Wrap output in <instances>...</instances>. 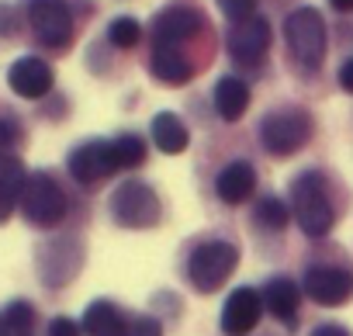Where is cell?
Masks as SVG:
<instances>
[{
    "label": "cell",
    "instance_id": "6da1fadb",
    "mask_svg": "<svg viewBox=\"0 0 353 336\" xmlns=\"http://www.w3.org/2000/svg\"><path fill=\"white\" fill-rule=\"evenodd\" d=\"M291 201H294V219H298L301 233L325 236L332 229L336 212H332V201L325 191V177L319 170H308L291 184Z\"/></svg>",
    "mask_w": 353,
    "mask_h": 336
},
{
    "label": "cell",
    "instance_id": "7a4b0ae2",
    "mask_svg": "<svg viewBox=\"0 0 353 336\" xmlns=\"http://www.w3.org/2000/svg\"><path fill=\"white\" fill-rule=\"evenodd\" d=\"M284 39L294 52V59L305 70H319L325 59V21L315 8H298L284 21Z\"/></svg>",
    "mask_w": 353,
    "mask_h": 336
},
{
    "label": "cell",
    "instance_id": "3957f363",
    "mask_svg": "<svg viewBox=\"0 0 353 336\" xmlns=\"http://www.w3.org/2000/svg\"><path fill=\"white\" fill-rule=\"evenodd\" d=\"M236 267H239V250L232 243H222V239L219 243H201L188 260V281L198 291L212 295L232 277Z\"/></svg>",
    "mask_w": 353,
    "mask_h": 336
},
{
    "label": "cell",
    "instance_id": "277c9868",
    "mask_svg": "<svg viewBox=\"0 0 353 336\" xmlns=\"http://www.w3.org/2000/svg\"><path fill=\"white\" fill-rule=\"evenodd\" d=\"M312 135V118L298 108H288V111H270L263 121H260V142L267 152L274 156H291L298 152Z\"/></svg>",
    "mask_w": 353,
    "mask_h": 336
},
{
    "label": "cell",
    "instance_id": "5b68a950",
    "mask_svg": "<svg viewBox=\"0 0 353 336\" xmlns=\"http://www.w3.org/2000/svg\"><path fill=\"white\" fill-rule=\"evenodd\" d=\"M111 215L125 229H152L159 222V198L149 184L128 181L111 195Z\"/></svg>",
    "mask_w": 353,
    "mask_h": 336
},
{
    "label": "cell",
    "instance_id": "8992f818",
    "mask_svg": "<svg viewBox=\"0 0 353 336\" xmlns=\"http://www.w3.org/2000/svg\"><path fill=\"white\" fill-rule=\"evenodd\" d=\"M21 212H25V219H28L32 226L49 229V226L63 222V215H66V195H63V188H59L49 174L39 170V174H32L28 184H25Z\"/></svg>",
    "mask_w": 353,
    "mask_h": 336
},
{
    "label": "cell",
    "instance_id": "52a82bcc",
    "mask_svg": "<svg viewBox=\"0 0 353 336\" xmlns=\"http://www.w3.org/2000/svg\"><path fill=\"white\" fill-rule=\"evenodd\" d=\"M28 21L42 46L66 49L73 42V14L66 0H28Z\"/></svg>",
    "mask_w": 353,
    "mask_h": 336
},
{
    "label": "cell",
    "instance_id": "ba28073f",
    "mask_svg": "<svg viewBox=\"0 0 353 336\" xmlns=\"http://www.w3.org/2000/svg\"><path fill=\"white\" fill-rule=\"evenodd\" d=\"M114 170H121L118 163V152H114V142H83L80 149H73L70 156V174L73 181L80 184H97L104 177H111Z\"/></svg>",
    "mask_w": 353,
    "mask_h": 336
},
{
    "label": "cell",
    "instance_id": "9c48e42d",
    "mask_svg": "<svg viewBox=\"0 0 353 336\" xmlns=\"http://www.w3.org/2000/svg\"><path fill=\"white\" fill-rule=\"evenodd\" d=\"M305 295L319 305H343L353 295V274L346 267L312 264L305 270Z\"/></svg>",
    "mask_w": 353,
    "mask_h": 336
},
{
    "label": "cell",
    "instance_id": "30bf717a",
    "mask_svg": "<svg viewBox=\"0 0 353 336\" xmlns=\"http://www.w3.org/2000/svg\"><path fill=\"white\" fill-rule=\"evenodd\" d=\"M270 49V25L263 18H250V21H239L232 32H229V56L236 63H246V66H256Z\"/></svg>",
    "mask_w": 353,
    "mask_h": 336
},
{
    "label": "cell",
    "instance_id": "8fae6325",
    "mask_svg": "<svg viewBox=\"0 0 353 336\" xmlns=\"http://www.w3.org/2000/svg\"><path fill=\"white\" fill-rule=\"evenodd\" d=\"M8 83L18 97H28V101H39L52 90V70L46 59L39 56H21L11 70H8Z\"/></svg>",
    "mask_w": 353,
    "mask_h": 336
},
{
    "label": "cell",
    "instance_id": "7c38bea8",
    "mask_svg": "<svg viewBox=\"0 0 353 336\" xmlns=\"http://www.w3.org/2000/svg\"><path fill=\"white\" fill-rule=\"evenodd\" d=\"M260 312H263V298L253 288H236L222 308V329L229 336H246L260 322Z\"/></svg>",
    "mask_w": 353,
    "mask_h": 336
},
{
    "label": "cell",
    "instance_id": "4fadbf2b",
    "mask_svg": "<svg viewBox=\"0 0 353 336\" xmlns=\"http://www.w3.org/2000/svg\"><path fill=\"white\" fill-rule=\"evenodd\" d=\"M201 25L205 21H201V14L194 8H166L163 14H156V25H152L156 46H181L191 35H198Z\"/></svg>",
    "mask_w": 353,
    "mask_h": 336
},
{
    "label": "cell",
    "instance_id": "5bb4252c",
    "mask_svg": "<svg viewBox=\"0 0 353 336\" xmlns=\"http://www.w3.org/2000/svg\"><path fill=\"white\" fill-rule=\"evenodd\" d=\"M25 166L18 156L11 152H0V222H8L11 212L21 205V195H25Z\"/></svg>",
    "mask_w": 353,
    "mask_h": 336
},
{
    "label": "cell",
    "instance_id": "9a60e30c",
    "mask_svg": "<svg viewBox=\"0 0 353 336\" xmlns=\"http://www.w3.org/2000/svg\"><path fill=\"white\" fill-rule=\"evenodd\" d=\"M215 188H219V198H222L225 205H243V201L253 198V191H256V170H253L250 163L236 159V163H229L225 170L219 174Z\"/></svg>",
    "mask_w": 353,
    "mask_h": 336
},
{
    "label": "cell",
    "instance_id": "2e32d148",
    "mask_svg": "<svg viewBox=\"0 0 353 336\" xmlns=\"http://www.w3.org/2000/svg\"><path fill=\"white\" fill-rule=\"evenodd\" d=\"M152 73H156V80H163L170 87H181L191 80V59L181 52V46H156L152 49Z\"/></svg>",
    "mask_w": 353,
    "mask_h": 336
},
{
    "label": "cell",
    "instance_id": "e0dca14e",
    "mask_svg": "<svg viewBox=\"0 0 353 336\" xmlns=\"http://www.w3.org/2000/svg\"><path fill=\"white\" fill-rule=\"evenodd\" d=\"M250 108V87L239 77H222L215 83V111L225 121H239Z\"/></svg>",
    "mask_w": 353,
    "mask_h": 336
},
{
    "label": "cell",
    "instance_id": "ac0fdd59",
    "mask_svg": "<svg viewBox=\"0 0 353 336\" xmlns=\"http://www.w3.org/2000/svg\"><path fill=\"white\" fill-rule=\"evenodd\" d=\"M125 319L111 302H94L83 312V333L87 336H125Z\"/></svg>",
    "mask_w": 353,
    "mask_h": 336
},
{
    "label": "cell",
    "instance_id": "d6986e66",
    "mask_svg": "<svg viewBox=\"0 0 353 336\" xmlns=\"http://www.w3.org/2000/svg\"><path fill=\"white\" fill-rule=\"evenodd\" d=\"M152 142L163 152H170V156L184 152L188 149V128H184V121L176 118V115H170V111H159L152 118Z\"/></svg>",
    "mask_w": 353,
    "mask_h": 336
},
{
    "label": "cell",
    "instance_id": "ffe728a7",
    "mask_svg": "<svg viewBox=\"0 0 353 336\" xmlns=\"http://www.w3.org/2000/svg\"><path fill=\"white\" fill-rule=\"evenodd\" d=\"M298 302H301V291H298L294 281H288V277H274V281L267 284V308H270L281 322H294V315H298Z\"/></svg>",
    "mask_w": 353,
    "mask_h": 336
},
{
    "label": "cell",
    "instance_id": "44dd1931",
    "mask_svg": "<svg viewBox=\"0 0 353 336\" xmlns=\"http://www.w3.org/2000/svg\"><path fill=\"white\" fill-rule=\"evenodd\" d=\"M114 152H118L121 170H128V166H142V159H145V142H142L139 135H118V139H114Z\"/></svg>",
    "mask_w": 353,
    "mask_h": 336
},
{
    "label": "cell",
    "instance_id": "7402d4cb",
    "mask_svg": "<svg viewBox=\"0 0 353 336\" xmlns=\"http://www.w3.org/2000/svg\"><path fill=\"white\" fill-rule=\"evenodd\" d=\"M139 35H142V28H139L135 18H118V21H111V28H108V39H111L118 49H135Z\"/></svg>",
    "mask_w": 353,
    "mask_h": 336
},
{
    "label": "cell",
    "instance_id": "603a6c76",
    "mask_svg": "<svg viewBox=\"0 0 353 336\" xmlns=\"http://www.w3.org/2000/svg\"><path fill=\"white\" fill-rule=\"evenodd\" d=\"M256 222H260L263 229H284V226H288V208H284V201L263 198V201L256 205Z\"/></svg>",
    "mask_w": 353,
    "mask_h": 336
},
{
    "label": "cell",
    "instance_id": "cb8c5ba5",
    "mask_svg": "<svg viewBox=\"0 0 353 336\" xmlns=\"http://www.w3.org/2000/svg\"><path fill=\"white\" fill-rule=\"evenodd\" d=\"M8 322H11L14 333L28 336V329L35 326V308H32L28 302H11V308H8Z\"/></svg>",
    "mask_w": 353,
    "mask_h": 336
},
{
    "label": "cell",
    "instance_id": "d4e9b609",
    "mask_svg": "<svg viewBox=\"0 0 353 336\" xmlns=\"http://www.w3.org/2000/svg\"><path fill=\"white\" fill-rule=\"evenodd\" d=\"M219 8L229 21H250L253 18V8H256V0H219Z\"/></svg>",
    "mask_w": 353,
    "mask_h": 336
},
{
    "label": "cell",
    "instance_id": "484cf974",
    "mask_svg": "<svg viewBox=\"0 0 353 336\" xmlns=\"http://www.w3.org/2000/svg\"><path fill=\"white\" fill-rule=\"evenodd\" d=\"M18 139H21L18 121H11V118H0V152H8V149H11Z\"/></svg>",
    "mask_w": 353,
    "mask_h": 336
},
{
    "label": "cell",
    "instance_id": "4316f807",
    "mask_svg": "<svg viewBox=\"0 0 353 336\" xmlns=\"http://www.w3.org/2000/svg\"><path fill=\"white\" fill-rule=\"evenodd\" d=\"M125 336H163V329H159V322H156V319L142 315V319H135V322L128 326V333H125Z\"/></svg>",
    "mask_w": 353,
    "mask_h": 336
},
{
    "label": "cell",
    "instance_id": "83f0119b",
    "mask_svg": "<svg viewBox=\"0 0 353 336\" xmlns=\"http://www.w3.org/2000/svg\"><path fill=\"white\" fill-rule=\"evenodd\" d=\"M49 336H80V326H77L73 319L59 315V319H52V322H49Z\"/></svg>",
    "mask_w": 353,
    "mask_h": 336
},
{
    "label": "cell",
    "instance_id": "f1b7e54d",
    "mask_svg": "<svg viewBox=\"0 0 353 336\" xmlns=\"http://www.w3.org/2000/svg\"><path fill=\"white\" fill-rule=\"evenodd\" d=\"M312 336H350V329L339 326V322H322V326L312 329Z\"/></svg>",
    "mask_w": 353,
    "mask_h": 336
},
{
    "label": "cell",
    "instance_id": "f546056e",
    "mask_svg": "<svg viewBox=\"0 0 353 336\" xmlns=\"http://www.w3.org/2000/svg\"><path fill=\"white\" fill-rule=\"evenodd\" d=\"M14 28H18V21H14V11L0 4V35H14Z\"/></svg>",
    "mask_w": 353,
    "mask_h": 336
},
{
    "label": "cell",
    "instance_id": "4dcf8cb0",
    "mask_svg": "<svg viewBox=\"0 0 353 336\" xmlns=\"http://www.w3.org/2000/svg\"><path fill=\"white\" fill-rule=\"evenodd\" d=\"M339 87L353 94V59H346V63L339 66Z\"/></svg>",
    "mask_w": 353,
    "mask_h": 336
},
{
    "label": "cell",
    "instance_id": "1f68e13d",
    "mask_svg": "<svg viewBox=\"0 0 353 336\" xmlns=\"http://www.w3.org/2000/svg\"><path fill=\"white\" fill-rule=\"evenodd\" d=\"M329 4H332L336 11H343V14H346V11H353V0H329Z\"/></svg>",
    "mask_w": 353,
    "mask_h": 336
},
{
    "label": "cell",
    "instance_id": "d6a6232c",
    "mask_svg": "<svg viewBox=\"0 0 353 336\" xmlns=\"http://www.w3.org/2000/svg\"><path fill=\"white\" fill-rule=\"evenodd\" d=\"M11 322H8V312H0V336H11Z\"/></svg>",
    "mask_w": 353,
    "mask_h": 336
}]
</instances>
